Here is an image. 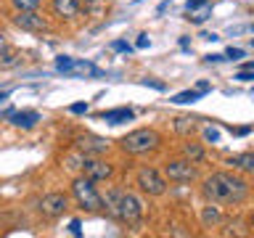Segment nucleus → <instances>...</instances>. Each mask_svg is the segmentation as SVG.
Masks as SVG:
<instances>
[{
    "mask_svg": "<svg viewBox=\"0 0 254 238\" xmlns=\"http://www.w3.org/2000/svg\"><path fill=\"white\" fill-rule=\"evenodd\" d=\"M246 193H249V185L238 175L214 172L212 178L204 180V196L212 204H241L246 198Z\"/></svg>",
    "mask_w": 254,
    "mask_h": 238,
    "instance_id": "f257e3e1",
    "label": "nucleus"
},
{
    "mask_svg": "<svg viewBox=\"0 0 254 238\" xmlns=\"http://www.w3.org/2000/svg\"><path fill=\"white\" fill-rule=\"evenodd\" d=\"M103 204L111 217L127 222V225H135L140 217H143V204L135 198L132 193H125V190H109L103 196Z\"/></svg>",
    "mask_w": 254,
    "mask_h": 238,
    "instance_id": "f03ea898",
    "label": "nucleus"
},
{
    "mask_svg": "<svg viewBox=\"0 0 254 238\" xmlns=\"http://www.w3.org/2000/svg\"><path fill=\"white\" fill-rule=\"evenodd\" d=\"M122 151L127 154H148V151H156L162 138H159L156 130H148V127H140V130H132L130 135H125L122 140Z\"/></svg>",
    "mask_w": 254,
    "mask_h": 238,
    "instance_id": "7ed1b4c3",
    "label": "nucleus"
},
{
    "mask_svg": "<svg viewBox=\"0 0 254 238\" xmlns=\"http://www.w3.org/2000/svg\"><path fill=\"white\" fill-rule=\"evenodd\" d=\"M71 193H74L77 204L87 212H98L103 206V198L98 196V190H95L90 178H77L74 182H71Z\"/></svg>",
    "mask_w": 254,
    "mask_h": 238,
    "instance_id": "20e7f679",
    "label": "nucleus"
},
{
    "mask_svg": "<svg viewBox=\"0 0 254 238\" xmlns=\"http://www.w3.org/2000/svg\"><path fill=\"white\" fill-rule=\"evenodd\" d=\"M138 185L146 190L148 196H162L164 190H167L164 178L154 170V167H143V170L138 172Z\"/></svg>",
    "mask_w": 254,
    "mask_h": 238,
    "instance_id": "39448f33",
    "label": "nucleus"
},
{
    "mask_svg": "<svg viewBox=\"0 0 254 238\" xmlns=\"http://www.w3.org/2000/svg\"><path fill=\"white\" fill-rule=\"evenodd\" d=\"M167 178L175 180V182H190L196 178V167L193 162H188V159H178V162H170L164 167Z\"/></svg>",
    "mask_w": 254,
    "mask_h": 238,
    "instance_id": "423d86ee",
    "label": "nucleus"
},
{
    "mask_svg": "<svg viewBox=\"0 0 254 238\" xmlns=\"http://www.w3.org/2000/svg\"><path fill=\"white\" fill-rule=\"evenodd\" d=\"M82 172H85V178H90L93 182H98V180H109L111 175H114V167L106 164V162H101V159H85V162H82Z\"/></svg>",
    "mask_w": 254,
    "mask_h": 238,
    "instance_id": "0eeeda50",
    "label": "nucleus"
},
{
    "mask_svg": "<svg viewBox=\"0 0 254 238\" xmlns=\"http://www.w3.org/2000/svg\"><path fill=\"white\" fill-rule=\"evenodd\" d=\"M13 21L19 24L21 29H29V32H43V29H48L45 19H43V16H37L35 11H19V13L13 16Z\"/></svg>",
    "mask_w": 254,
    "mask_h": 238,
    "instance_id": "6e6552de",
    "label": "nucleus"
},
{
    "mask_svg": "<svg viewBox=\"0 0 254 238\" xmlns=\"http://www.w3.org/2000/svg\"><path fill=\"white\" fill-rule=\"evenodd\" d=\"M40 209H43V214H48V217H59V214H64V209H66V196L64 193H48L43 201H40Z\"/></svg>",
    "mask_w": 254,
    "mask_h": 238,
    "instance_id": "1a4fd4ad",
    "label": "nucleus"
},
{
    "mask_svg": "<svg viewBox=\"0 0 254 238\" xmlns=\"http://www.w3.org/2000/svg\"><path fill=\"white\" fill-rule=\"evenodd\" d=\"M77 148L85 151V154H103L109 148V140L95 138V135H85V138H77Z\"/></svg>",
    "mask_w": 254,
    "mask_h": 238,
    "instance_id": "9d476101",
    "label": "nucleus"
},
{
    "mask_svg": "<svg viewBox=\"0 0 254 238\" xmlns=\"http://www.w3.org/2000/svg\"><path fill=\"white\" fill-rule=\"evenodd\" d=\"M53 13L59 19H74L79 13V0H53Z\"/></svg>",
    "mask_w": 254,
    "mask_h": 238,
    "instance_id": "9b49d317",
    "label": "nucleus"
},
{
    "mask_svg": "<svg viewBox=\"0 0 254 238\" xmlns=\"http://www.w3.org/2000/svg\"><path fill=\"white\" fill-rule=\"evenodd\" d=\"M21 63V53L11 45H0V69H13Z\"/></svg>",
    "mask_w": 254,
    "mask_h": 238,
    "instance_id": "f8f14e48",
    "label": "nucleus"
},
{
    "mask_svg": "<svg viewBox=\"0 0 254 238\" xmlns=\"http://www.w3.org/2000/svg\"><path fill=\"white\" fill-rule=\"evenodd\" d=\"M37 122H40V114H37V111H13V114H11V124L24 127V130L35 127Z\"/></svg>",
    "mask_w": 254,
    "mask_h": 238,
    "instance_id": "ddd939ff",
    "label": "nucleus"
},
{
    "mask_svg": "<svg viewBox=\"0 0 254 238\" xmlns=\"http://www.w3.org/2000/svg\"><path fill=\"white\" fill-rule=\"evenodd\" d=\"M135 117L132 109H111V111H103L101 119L109 124H122V122H130V119Z\"/></svg>",
    "mask_w": 254,
    "mask_h": 238,
    "instance_id": "4468645a",
    "label": "nucleus"
},
{
    "mask_svg": "<svg viewBox=\"0 0 254 238\" xmlns=\"http://www.w3.org/2000/svg\"><path fill=\"white\" fill-rule=\"evenodd\" d=\"M230 164L238 167V170H244V172H254V151H246V154H238L230 159Z\"/></svg>",
    "mask_w": 254,
    "mask_h": 238,
    "instance_id": "2eb2a0df",
    "label": "nucleus"
},
{
    "mask_svg": "<svg viewBox=\"0 0 254 238\" xmlns=\"http://www.w3.org/2000/svg\"><path fill=\"white\" fill-rule=\"evenodd\" d=\"M66 74H98V69H95L90 61H77V59H71V66H69Z\"/></svg>",
    "mask_w": 254,
    "mask_h": 238,
    "instance_id": "dca6fc26",
    "label": "nucleus"
},
{
    "mask_svg": "<svg viewBox=\"0 0 254 238\" xmlns=\"http://www.w3.org/2000/svg\"><path fill=\"white\" fill-rule=\"evenodd\" d=\"M183 154H186L188 162H201V159H204V148L198 146V143H186V146H183Z\"/></svg>",
    "mask_w": 254,
    "mask_h": 238,
    "instance_id": "f3484780",
    "label": "nucleus"
},
{
    "mask_svg": "<svg viewBox=\"0 0 254 238\" xmlns=\"http://www.w3.org/2000/svg\"><path fill=\"white\" fill-rule=\"evenodd\" d=\"M209 13H212V3H204L198 5V8H193V11H190V21H196V24H201V21H206L209 19Z\"/></svg>",
    "mask_w": 254,
    "mask_h": 238,
    "instance_id": "a211bd4d",
    "label": "nucleus"
},
{
    "mask_svg": "<svg viewBox=\"0 0 254 238\" xmlns=\"http://www.w3.org/2000/svg\"><path fill=\"white\" fill-rule=\"evenodd\" d=\"M201 95H204V90H198V87H196V90H186V93H178V95H175V103H193V101H198V98H201Z\"/></svg>",
    "mask_w": 254,
    "mask_h": 238,
    "instance_id": "6ab92c4d",
    "label": "nucleus"
},
{
    "mask_svg": "<svg viewBox=\"0 0 254 238\" xmlns=\"http://www.w3.org/2000/svg\"><path fill=\"white\" fill-rule=\"evenodd\" d=\"M175 130H178V132H193L196 130V122L190 117H180L178 122H175Z\"/></svg>",
    "mask_w": 254,
    "mask_h": 238,
    "instance_id": "aec40b11",
    "label": "nucleus"
},
{
    "mask_svg": "<svg viewBox=\"0 0 254 238\" xmlns=\"http://www.w3.org/2000/svg\"><path fill=\"white\" fill-rule=\"evenodd\" d=\"M16 11H37L40 8V0H11Z\"/></svg>",
    "mask_w": 254,
    "mask_h": 238,
    "instance_id": "412c9836",
    "label": "nucleus"
},
{
    "mask_svg": "<svg viewBox=\"0 0 254 238\" xmlns=\"http://www.w3.org/2000/svg\"><path fill=\"white\" fill-rule=\"evenodd\" d=\"M201 220H204V225H214V222H220V212L214 209V206H206L204 214H201Z\"/></svg>",
    "mask_w": 254,
    "mask_h": 238,
    "instance_id": "4be33fe9",
    "label": "nucleus"
},
{
    "mask_svg": "<svg viewBox=\"0 0 254 238\" xmlns=\"http://www.w3.org/2000/svg\"><path fill=\"white\" fill-rule=\"evenodd\" d=\"M236 79H238V82H252V79H254V69L238 71V74H236Z\"/></svg>",
    "mask_w": 254,
    "mask_h": 238,
    "instance_id": "5701e85b",
    "label": "nucleus"
},
{
    "mask_svg": "<svg viewBox=\"0 0 254 238\" xmlns=\"http://www.w3.org/2000/svg\"><path fill=\"white\" fill-rule=\"evenodd\" d=\"M69 111H71V114H85V111H87V103H74Z\"/></svg>",
    "mask_w": 254,
    "mask_h": 238,
    "instance_id": "b1692460",
    "label": "nucleus"
},
{
    "mask_svg": "<svg viewBox=\"0 0 254 238\" xmlns=\"http://www.w3.org/2000/svg\"><path fill=\"white\" fill-rule=\"evenodd\" d=\"M204 135H206V140H212V143H214V140L220 138V132L214 130V127H206V132H204Z\"/></svg>",
    "mask_w": 254,
    "mask_h": 238,
    "instance_id": "393cba45",
    "label": "nucleus"
},
{
    "mask_svg": "<svg viewBox=\"0 0 254 238\" xmlns=\"http://www.w3.org/2000/svg\"><path fill=\"white\" fill-rule=\"evenodd\" d=\"M228 56L230 59H244V51L241 48H228Z\"/></svg>",
    "mask_w": 254,
    "mask_h": 238,
    "instance_id": "a878e982",
    "label": "nucleus"
},
{
    "mask_svg": "<svg viewBox=\"0 0 254 238\" xmlns=\"http://www.w3.org/2000/svg\"><path fill=\"white\" fill-rule=\"evenodd\" d=\"M135 45H138V48H148V45H151L148 35H140V37H138V43H135Z\"/></svg>",
    "mask_w": 254,
    "mask_h": 238,
    "instance_id": "bb28decb",
    "label": "nucleus"
},
{
    "mask_svg": "<svg viewBox=\"0 0 254 238\" xmlns=\"http://www.w3.org/2000/svg\"><path fill=\"white\" fill-rule=\"evenodd\" d=\"M114 51H130V45L122 43V40H117V43H114Z\"/></svg>",
    "mask_w": 254,
    "mask_h": 238,
    "instance_id": "cd10ccee",
    "label": "nucleus"
},
{
    "mask_svg": "<svg viewBox=\"0 0 254 238\" xmlns=\"http://www.w3.org/2000/svg\"><path fill=\"white\" fill-rule=\"evenodd\" d=\"M201 3H204V0H188V13L193 11V8H198V5H201Z\"/></svg>",
    "mask_w": 254,
    "mask_h": 238,
    "instance_id": "c85d7f7f",
    "label": "nucleus"
},
{
    "mask_svg": "<svg viewBox=\"0 0 254 238\" xmlns=\"http://www.w3.org/2000/svg\"><path fill=\"white\" fill-rule=\"evenodd\" d=\"M206 61H209V63L214 61V63H217V61H225V59H222V56H206Z\"/></svg>",
    "mask_w": 254,
    "mask_h": 238,
    "instance_id": "c756f323",
    "label": "nucleus"
},
{
    "mask_svg": "<svg viewBox=\"0 0 254 238\" xmlns=\"http://www.w3.org/2000/svg\"><path fill=\"white\" fill-rule=\"evenodd\" d=\"M71 233H74V236H79V222H77V220L71 222Z\"/></svg>",
    "mask_w": 254,
    "mask_h": 238,
    "instance_id": "7c9ffc66",
    "label": "nucleus"
},
{
    "mask_svg": "<svg viewBox=\"0 0 254 238\" xmlns=\"http://www.w3.org/2000/svg\"><path fill=\"white\" fill-rule=\"evenodd\" d=\"M3 101H8V93H0V103H3Z\"/></svg>",
    "mask_w": 254,
    "mask_h": 238,
    "instance_id": "2f4dec72",
    "label": "nucleus"
},
{
    "mask_svg": "<svg viewBox=\"0 0 254 238\" xmlns=\"http://www.w3.org/2000/svg\"><path fill=\"white\" fill-rule=\"evenodd\" d=\"M252 228H254V212H252Z\"/></svg>",
    "mask_w": 254,
    "mask_h": 238,
    "instance_id": "473e14b6",
    "label": "nucleus"
},
{
    "mask_svg": "<svg viewBox=\"0 0 254 238\" xmlns=\"http://www.w3.org/2000/svg\"><path fill=\"white\" fill-rule=\"evenodd\" d=\"M0 40H3V32H0Z\"/></svg>",
    "mask_w": 254,
    "mask_h": 238,
    "instance_id": "72a5a7b5",
    "label": "nucleus"
}]
</instances>
